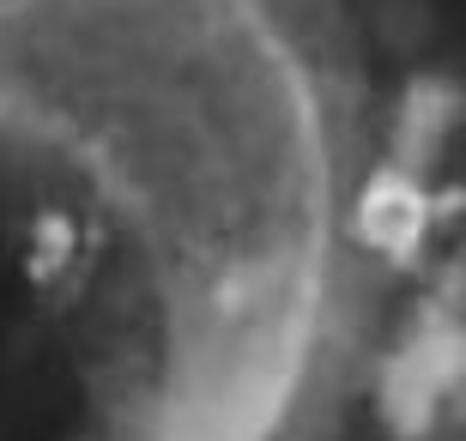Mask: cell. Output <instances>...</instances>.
Wrapping results in <instances>:
<instances>
[{
    "label": "cell",
    "mask_w": 466,
    "mask_h": 441,
    "mask_svg": "<svg viewBox=\"0 0 466 441\" xmlns=\"http://www.w3.org/2000/svg\"><path fill=\"white\" fill-rule=\"evenodd\" d=\"M370 182L339 0H0V441H328Z\"/></svg>",
    "instance_id": "1"
}]
</instances>
